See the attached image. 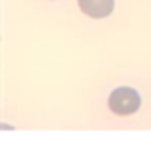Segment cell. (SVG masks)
Here are the masks:
<instances>
[{
    "instance_id": "cell-1",
    "label": "cell",
    "mask_w": 151,
    "mask_h": 149,
    "mask_svg": "<svg viewBox=\"0 0 151 149\" xmlns=\"http://www.w3.org/2000/svg\"><path fill=\"white\" fill-rule=\"evenodd\" d=\"M108 106L114 114H133L139 110L141 98L133 88H116L108 98Z\"/></svg>"
},
{
    "instance_id": "cell-2",
    "label": "cell",
    "mask_w": 151,
    "mask_h": 149,
    "mask_svg": "<svg viewBox=\"0 0 151 149\" xmlns=\"http://www.w3.org/2000/svg\"><path fill=\"white\" fill-rule=\"evenodd\" d=\"M78 4L82 12L92 19H104L114 8V0H78Z\"/></svg>"
}]
</instances>
